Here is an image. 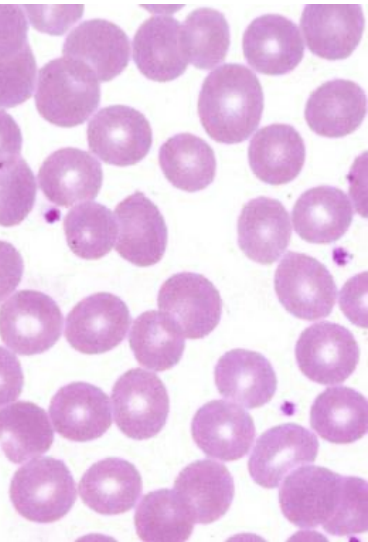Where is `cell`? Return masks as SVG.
<instances>
[{
    "instance_id": "37",
    "label": "cell",
    "mask_w": 368,
    "mask_h": 542,
    "mask_svg": "<svg viewBox=\"0 0 368 542\" xmlns=\"http://www.w3.org/2000/svg\"><path fill=\"white\" fill-rule=\"evenodd\" d=\"M367 482L356 476H344L339 507L323 529L334 536L364 533L368 528Z\"/></svg>"
},
{
    "instance_id": "11",
    "label": "cell",
    "mask_w": 368,
    "mask_h": 542,
    "mask_svg": "<svg viewBox=\"0 0 368 542\" xmlns=\"http://www.w3.org/2000/svg\"><path fill=\"white\" fill-rule=\"evenodd\" d=\"M131 315L125 302L108 292H98L78 302L69 312L65 337L75 350L101 354L125 338Z\"/></svg>"
},
{
    "instance_id": "19",
    "label": "cell",
    "mask_w": 368,
    "mask_h": 542,
    "mask_svg": "<svg viewBox=\"0 0 368 542\" xmlns=\"http://www.w3.org/2000/svg\"><path fill=\"white\" fill-rule=\"evenodd\" d=\"M62 53L87 66L99 82H107L127 67L130 42L118 25L96 18L80 23L68 34Z\"/></svg>"
},
{
    "instance_id": "14",
    "label": "cell",
    "mask_w": 368,
    "mask_h": 542,
    "mask_svg": "<svg viewBox=\"0 0 368 542\" xmlns=\"http://www.w3.org/2000/svg\"><path fill=\"white\" fill-rule=\"evenodd\" d=\"M191 433L196 445L208 457L234 461L249 452L256 429L251 415L239 405L212 400L196 411Z\"/></svg>"
},
{
    "instance_id": "35",
    "label": "cell",
    "mask_w": 368,
    "mask_h": 542,
    "mask_svg": "<svg viewBox=\"0 0 368 542\" xmlns=\"http://www.w3.org/2000/svg\"><path fill=\"white\" fill-rule=\"evenodd\" d=\"M34 174L22 157L0 164V225L21 223L31 212L36 198Z\"/></svg>"
},
{
    "instance_id": "41",
    "label": "cell",
    "mask_w": 368,
    "mask_h": 542,
    "mask_svg": "<svg viewBox=\"0 0 368 542\" xmlns=\"http://www.w3.org/2000/svg\"><path fill=\"white\" fill-rule=\"evenodd\" d=\"M23 384L24 376L18 358L0 346V407L16 400Z\"/></svg>"
},
{
    "instance_id": "29",
    "label": "cell",
    "mask_w": 368,
    "mask_h": 542,
    "mask_svg": "<svg viewBox=\"0 0 368 542\" xmlns=\"http://www.w3.org/2000/svg\"><path fill=\"white\" fill-rule=\"evenodd\" d=\"M54 432L45 410L30 401H18L0 410V445L15 464L47 452Z\"/></svg>"
},
{
    "instance_id": "9",
    "label": "cell",
    "mask_w": 368,
    "mask_h": 542,
    "mask_svg": "<svg viewBox=\"0 0 368 542\" xmlns=\"http://www.w3.org/2000/svg\"><path fill=\"white\" fill-rule=\"evenodd\" d=\"M342 475L317 466H301L287 476L279 491L283 515L297 527L325 526L335 516L343 487Z\"/></svg>"
},
{
    "instance_id": "33",
    "label": "cell",
    "mask_w": 368,
    "mask_h": 542,
    "mask_svg": "<svg viewBox=\"0 0 368 542\" xmlns=\"http://www.w3.org/2000/svg\"><path fill=\"white\" fill-rule=\"evenodd\" d=\"M64 232L67 244L75 255L96 260L111 251L117 239L118 227L109 208L89 201L69 210L64 218Z\"/></svg>"
},
{
    "instance_id": "2",
    "label": "cell",
    "mask_w": 368,
    "mask_h": 542,
    "mask_svg": "<svg viewBox=\"0 0 368 542\" xmlns=\"http://www.w3.org/2000/svg\"><path fill=\"white\" fill-rule=\"evenodd\" d=\"M99 103V81L84 64L61 57L39 70L35 105L46 121L67 128L80 125Z\"/></svg>"
},
{
    "instance_id": "40",
    "label": "cell",
    "mask_w": 368,
    "mask_h": 542,
    "mask_svg": "<svg viewBox=\"0 0 368 542\" xmlns=\"http://www.w3.org/2000/svg\"><path fill=\"white\" fill-rule=\"evenodd\" d=\"M366 273L358 274L343 286L340 308L354 324L366 328Z\"/></svg>"
},
{
    "instance_id": "3",
    "label": "cell",
    "mask_w": 368,
    "mask_h": 542,
    "mask_svg": "<svg viewBox=\"0 0 368 542\" xmlns=\"http://www.w3.org/2000/svg\"><path fill=\"white\" fill-rule=\"evenodd\" d=\"M10 499L16 511L29 521L52 523L74 505L76 488L63 460L33 459L20 467L10 483Z\"/></svg>"
},
{
    "instance_id": "18",
    "label": "cell",
    "mask_w": 368,
    "mask_h": 542,
    "mask_svg": "<svg viewBox=\"0 0 368 542\" xmlns=\"http://www.w3.org/2000/svg\"><path fill=\"white\" fill-rule=\"evenodd\" d=\"M49 415L56 432L76 442L97 439L112 424L107 394L86 382L62 386L51 399Z\"/></svg>"
},
{
    "instance_id": "21",
    "label": "cell",
    "mask_w": 368,
    "mask_h": 542,
    "mask_svg": "<svg viewBox=\"0 0 368 542\" xmlns=\"http://www.w3.org/2000/svg\"><path fill=\"white\" fill-rule=\"evenodd\" d=\"M238 245L251 260L271 264L289 245L291 223L284 205L260 196L248 201L237 222Z\"/></svg>"
},
{
    "instance_id": "22",
    "label": "cell",
    "mask_w": 368,
    "mask_h": 542,
    "mask_svg": "<svg viewBox=\"0 0 368 542\" xmlns=\"http://www.w3.org/2000/svg\"><path fill=\"white\" fill-rule=\"evenodd\" d=\"M214 380L222 396L248 409L268 403L277 389L276 373L269 360L247 349L223 354L214 368Z\"/></svg>"
},
{
    "instance_id": "32",
    "label": "cell",
    "mask_w": 368,
    "mask_h": 542,
    "mask_svg": "<svg viewBox=\"0 0 368 542\" xmlns=\"http://www.w3.org/2000/svg\"><path fill=\"white\" fill-rule=\"evenodd\" d=\"M194 520L174 490L144 495L134 514L139 538L148 542H182L193 532Z\"/></svg>"
},
{
    "instance_id": "23",
    "label": "cell",
    "mask_w": 368,
    "mask_h": 542,
    "mask_svg": "<svg viewBox=\"0 0 368 542\" xmlns=\"http://www.w3.org/2000/svg\"><path fill=\"white\" fill-rule=\"evenodd\" d=\"M366 95L356 82L333 79L314 90L305 106V119L316 134L340 138L354 132L366 115Z\"/></svg>"
},
{
    "instance_id": "7",
    "label": "cell",
    "mask_w": 368,
    "mask_h": 542,
    "mask_svg": "<svg viewBox=\"0 0 368 542\" xmlns=\"http://www.w3.org/2000/svg\"><path fill=\"white\" fill-rule=\"evenodd\" d=\"M157 305L188 339H200L210 334L222 315L219 291L205 276L193 272H180L169 277L159 289Z\"/></svg>"
},
{
    "instance_id": "4",
    "label": "cell",
    "mask_w": 368,
    "mask_h": 542,
    "mask_svg": "<svg viewBox=\"0 0 368 542\" xmlns=\"http://www.w3.org/2000/svg\"><path fill=\"white\" fill-rule=\"evenodd\" d=\"M62 327L57 303L37 290H20L0 307V337L19 355L47 351L59 340Z\"/></svg>"
},
{
    "instance_id": "42",
    "label": "cell",
    "mask_w": 368,
    "mask_h": 542,
    "mask_svg": "<svg viewBox=\"0 0 368 542\" xmlns=\"http://www.w3.org/2000/svg\"><path fill=\"white\" fill-rule=\"evenodd\" d=\"M24 270L22 256L9 242L0 241V303L19 285Z\"/></svg>"
},
{
    "instance_id": "25",
    "label": "cell",
    "mask_w": 368,
    "mask_h": 542,
    "mask_svg": "<svg viewBox=\"0 0 368 542\" xmlns=\"http://www.w3.org/2000/svg\"><path fill=\"white\" fill-rule=\"evenodd\" d=\"M353 219V207L341 189L322 185L303 192L292 209V223L300 238L315 244L339 240Z\"/></svg>"
},
{
    "instance_id": "12",
    "label": "cell",
    "mask_w": 368,
    "mask_h": 542,
    "mask_svg": "<svg viewBox=\"0 0 368 542\" xmlns=\"http://www.w3.org/2000/svg\"><path fill=\"white\" fill-rule=\"evenodd\" d=\"M319 442L314 433L295 423L274 426L262 433L248 460L254 482L264 488L279 486L296 468L315 461Z\"/></svg>"
},
{
    "instance_id": "26",
    "label": "cell",
    "mask_w": 368,
    "mask_h": 542,
    "mask_svg": "<svg viewBox=\"0 0 368 542\" xmlns=\"http://www.w3.org/2000/svg\"><path fill=\"white\" fill-rule=\"evenodd\" d=\"M180 22L171 16L156 15L144 21L133 38V60L139 71L157 82L181 76L188 61L180 45Z\"/></svg>"
},
{
    "instance_id": "20",
    "label": "cell",
    "mask_w": 368,
    "mask_h": 542,
    "mask_svg": "<svg viewBox=\"0 0 368 542\" xmlns=\"http://www.w3.org/2000/svg\"><path fill=\"white\" fill-rule=\"evenodd\" d=\"M175 493L195 523L210 524L220 519L234 498V481L228 468L210 459L196 460L184 467L174 481Z\"/></svg>"
},
{
    "instance_id": "43",
    "label": "cell",
    "mask_w": 368,
    "mask_h": 542,
    "mask_svg": "<svg viewBox=\"0 0 368 542\" xmlns=\"http://www.w3.org/2000/svg\"><path fill=\"white\" fill-rule=\"evenodd\" d=\"M22 134L17 122L0 109V164L19 157Z\"/></svg>"
},
{
    "instance_id": "24",
    "label": "cell",
    "mask_w": 368,
    "mask_h": 542,
    "mask_svg": "<svg viewBox=\"0 0 368 542\" xmlns=\"http://www.w3.org/2000/svg\"><path fill=\"white\" fill-rule=\"evenodd\" d=\"M142 488V478L137 468L117 457L94 463L78 485L85 505L102 515H117L132 509Z\"/></svg>"
},
{
    "instance_id": "15",
    "label": "cell",
    "mask_w": 368,
    "mask_h": 542,
    "mask_svg": "<svg viewBox=\"0 0 368 542\" xmlns=\"http://www.w3.org/2000/svg\"><path fill=\"white\" fill-rule=\"evenodd\" d=\"M364 27L359 4H307L300 18L308 49L327 60L349 57L358 46Z\"/></svg>"
},
{
    "instance_id": "17",
    "label": "cell",
    "mask_w": 368,
    "mask_h": 542,
    "mask_svg": "<svg viewBox=\"0 0 368 542\" xmlns=\"http://www.w3.org/2000/svg\"><path fill=\"white\" fill-rule=\"evenodd\" d=\"M100 162L90 153L65 147L54 151L38 171V183L45 197L62 207L94 199L102 186Z\"/></svg>"
},
{
    "instance_id": "16",
    "label": "cell",
    "mask_w": 368,
    "mask_h": 542,
    "mask_svg": "<svg viewBox=\"0 0 368 542\" xmlns=\"http://www.w3.org/2000/svg\"><path fill=\"white\" fill-rule=\"evenodd\" d=\"M245 60L257 72L284 75L304 56V43L296 24L278 14L255 18L245 29L242 40Z\"/></svg>"
},
{
    "instance_id": "10",
    "label": "cell",
    "mask_w": 368,
    "mask_h": 542,
    "mask_svg": "<svg viewBox=\"0 0 368 542\" xmlns=\"http://www.w3.org/2000/svg\"><path fill=\"white\" fill-rule=\"evenodd\" d=\"M87 140L90 151L103 162L130 166L148 154L152 129L140 111L125 105H110L89 121Z\"/></svg>"
},
{
    "instance_id": "38",
    "label": "cell",
    "mask_w": 368,
    "mask_h": 542,
    "mask_svg": "<svg viewBox=\"0 0 368 542\" xmlns=\"http://www.w3.org/2000/svg\"><path fill=\"white\" fill-rule=\"evenodd\" d=\"M34 28L50 35L64 34L83 14V5H24Z\"/></svg>"
},
{
    "instance_id": "28",
    "label": "cell",
    "mask_w": 368,
    "mask_h": 542,
    "mask_svg": "<svg viewBox=\"0 0 368 542\" xmlns=\"http://www.w3.org/2000/svg\"><path fill=\"white\" fill-rule=\"evenodd\" d=\"M310 425L324 440L349 444L368 430V403L357 390L337 386L325 389L310 409Z\"/></svg>"
},
{
    "instance_id": "6",
    "label": "cell",
    "mask_w": 368,
    "mask_h": 542,
    "mask_svg": "<svg viewBox=\"0 0 368 542\" xmlns=\"http://www.w3.org/2000/svg\"><path fill=\"white\" fill-rule=\"evenodd\" d=\"M111 399L117 427L127 437L156 436L169 414V396L162 380L141 368L126 371L115 382Z\"/></svg>"
},
{
    "instance_id": "8",
    "label": "cell",
    "mask_w": 368,
    "mask_h": 542,
    "mask_svg": "<svg viewBox=\"0 0 368 542\" xmlns=\"http://www.w3.org/2000/svg\"><path fill=\"white\" fill-rule=\"evenodd\" d=\"M295 357L301 372L323 385L344 382L359 362V347L344 326L322 321L307 327L295 345Z\"/></svg>"
},
{
    "instance_id": "5",
    "label": "cell",
    "mask_w": 368,
    "mask_h": 542,
    "mask_svg": "<svg viewBox=\"0 0 368 542\" xmlns=\"http://www.w3.org/2000/svg\"><path fill=\"white\" fill-rule=\"evenodd\" d=\"M274 287L282 306L307 321L327 317L336 302L337 287L325 265L303 253L289 251L278 264Z\"/></svg>"
},
{
    "instance_id": "36",
    "label": "cell",
    "mask_w": 368,
    "mask_h": 542,
    "mask_svg": "<svg viewBox=\"0 0 368 542\" xmlns=\"http://www.w3.org/2000/svg\"><path fill=\"white\" fill-rule=\"evenodd\" d=\"M36 61L30 45L0 58V107H16L28 100L34 90Z\"/></svg>"
},
{
    "instance_id": "39",
    "label": "cell",
    "mask_w": 368,
    "mask_h": 542,
    "mask_svg": "<svg viewBox=\"0 0 368 542\" xmlns=\"http://www.w3.org/2000/svg\"><path fill=\"white\" fill-rule=\"evenodd\" d=\"M28 23L20 6L0 4V58L27 44Z\"/></svg>"
},
{
    "instance_id": "13",
    "label": "cell",
    "mask_w": 368,
    "mask_h": 542,
    "mask_svg": "<svg viewBox=\"0 0 368 542\" xmlns=\"http://www.w3.org/2000/svg\"><path fill=\"white\" fill-rule=\"evenodd\" d=\"M118 227L115 250L128 262L147 267L158 263L167 246V226L158 207L142 192L123 199L115 208Z\"/></svg>"
},
{
    "instance_id": "1",
    "label": "cell",
    "mask_w": 368,
    "mask_h": 542,
    "mask_svg": "<svg viewBox=\"0 0 368 542\" xmlns=\"http://www.w3.org/2000/svg\"><path fill=\"white\" fill-rule=\"evenodd\" d=\"M264 107L262 86L246 66L226 63L205 78L198 115L211 139L224 144L245 141L258 127Z\"/></svg>"
},
{
    "instance_id": "30",
    "label": "cell",
    "mask_w": 368,
    "mask_h": 542,
    "mask_svg": "<svg viewBox=\"0 0 368 542\" xmlns=\"http://www.w3.org/2000/svg\"><path fill=\"white\" fill-rule=\"evenodd\" d=\"M158 159L166 179L180 190L200 191L215 178L213 149L191 133H179L166 140L159 149Z\"/></svg>"
},
{
    "instance_id": "31",
    "label": "cell",
    "mask_w": 368,
    "mask_h": 542,
    "mask_svg": "<svg viewBox=\"0 0 368 542\" xmlns=\"http://www.w3.org/2000/svg\"><path fill=\"white\" fill-rule=\"evenodd\" d=\"M129 345L140 365L161 372L180 361L184 349V336L162 313L149 310L133 322Z\"/></svg>"
},
{
    "instance_id": "34",
    "label": "cell",
    "mask_w": 368,
    "mask_h": 542,
    "mask_svg": "<svg viewBox=\"0 0 368 542\" xmlns=\"http://www.w3.org/2000/svg\"><path fill=\"white\" fill-rule=\"evenodd\" d=\"M180 45L188 62L198 69H212L221 63L230 45L229 24L212 8L192 11L180 27Z\"/></svg>"
},
{
    "instance_id": "27",
    "label": "cell",
    "mask_w": 368,
    "mask_h": 542,
    "mask_svg": "<svg viewBox=\"0 0 368 542\" xmlns=\"http://www.w3.org/2000/svg\"><path fill=\"white\" fill-rule=\"evenodd\" d=\"M305 144L291 125L275 123L259 129L248 148V160L258 179L270 185L294 180L305 162Z\"/></svg>"
}]
</instances>
